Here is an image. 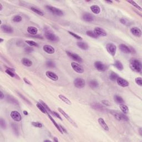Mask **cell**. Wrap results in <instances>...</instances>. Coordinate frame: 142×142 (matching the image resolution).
<instances>
[{"label":"cell","mask_w":142,"mask_h":142,"mask_svg":"<svg viewBox=\"0 0 142 142\" xmlns=\"http://www.w3.org/2000/svg\"><path fill=\"white\" fill-rule=\"evenodd\" d=\"M32 125L33 126L35 127H37V128H41L42 127H43V125L42 123H39V122H32Z\"/></svg>","instance_id":"46"},{"label":"cell","mask_w":142,"mask_h":142,"mask_svg":"<svg viewBox=\"0 0 142 142\" xmlns=\"http://www.w3.org/2000/svg\"><path fill=\"white\" fill-rule=\"evenodd\" d=\"M43 142H52V141H51V140H44Z\"/></svg>","instance_id":"61"},{"label":"cell","mask_w":142,"mask_h":142,"mask_svg":"<svg viewBox=\"0 0 142 142\" xmlns=\"http://www.w3.org/2000/svg\"><path fill=\"white\" fill-rule=\"evenodd\" d=\"M24 51H25V52L27 53V54H29L33 51V48H32L31 47H27L24 49Z\"/></svg>","instance_id":"48"},{"label":"cell","mask_w":142,"mask_h":142,"mask_svg":"<svg viewBox=\"0 0 142 142\" xmlns=\"http://www.w3.org/2000/svg\"><path fill=\"white\" fill-rule=\"evenodd\" d=\"M1 28L3 32L6 33H12L14 32V29L10 26L7 25V24H4L1 25Z\"/></svg>","instance_id":"15"},{"label":"cell","mask_w":142,"mask_h":142,"mask_svg":"<svg viewBox=\"0 0 142 142\" xmlns=\"http://www.w3.org/2000/svg\"><path fill=\"white\" fill-rule=\"evenodd\" d=\"M98 122L99 124V125H100V127H101L104 130H105V131H108V130H109V127L108 125L107 124V123H105L103 118H98Z\"/></svg>","instance_id":"18"},{"label":"cell","mask_w":142,"mask_h":142,"mask_svg":"<svg viewBox=\"0 0 142 142\" xmlns=\"http://www.w3.org/2000/svg\"><path fill=\"white\" fill-rule=\"evenodd\" d=\"M22 20V17L19 15H16L14 16L12 19V21L14 22H19Z\"/></svg>","instance_id":"41"},{"label":"cell","mask_w":142,"mask_h":142,"mask_svg":"<svg viewBox=\"0 0 142 142\" xmlns=\"http://www.w3.org/2000/svg\"><path fill=\"white\" fill-rule=\"evenodd\" d=\"M94 32L97 36H101V37H106L107 36V32L104 29L100 27H95L94 29Z\"/></svg>","instance_id":"12"},{"label":"cell","mask_w":142,"mask_h":142,"mask_svg":"<svg viewBox=\"0 0 142 142\" xmlns=\"http://www.w3.org/2000/svg\"><path fill=\"white\" fill-rule=\"evenodd\" d=\"M36 106L38 108V109L40 110L41 112H42L44 114H48L49 113L48 112H47V110L46 109V108H44L43 105L42 104H41L40 102H38V103L36 104Z\"/></svg>","instance_id":"28"},{"label":"cell","mask_w":142,"mask_h":142,"mask_svg":"<svg viewBox=\"0 0 142 142\" xmlns=\"http://www.w3.org/2000/svg\"><path fill=\"white\" fill-rule=\"evenodd\" d=\"M95 67L96 69L98 71H100V72H104L107 69V66L100 61L95 62Z\"/></svg>","instance_id":"10"},{"label":"cell","mask_w":142,"mask_h":142,"mask_svg":"<svg viewBox=\"0 0 142 142\" xmlns=\"http://www.w3.org/2000/svg\"><path fill=\"white\" fill-rule=\"evenodd\" d=\"M48 114V117H49V118L50 119V120H51V121L52 122V123L53 124H54V126L56 127V128L57 129H58V131L60 132L61 133H62V134H63V131L62 130V129H61V127H60V125H59V124H58V123H57V122H56L55 120H54V119H53V118H52V117L51 116V115L49 114V113H48L47 114Z\"/></svg>","instance_id":"22"},{"label":"cell","mask_w":142,"mask_h":142,"mask_svg":"<svg viewBox=\"0 0 142 142\" xmlns=\"http://www.w3.org/2000/svg\"><path fill=\"white\" fill-rule=\"evenodd\" d=\"M89 85H90V87L91 88L95 89L97 88V87H98L99 83L96 80H90V81L89 82Z\"/></svg>","instance_id":"29"},{"label":"cell","mask_w":142,"mask_h":142,"mask_svg":"<svg viewBox=\"0 0 142 142\" xmlns=\"http://www.w3.org/2000/svg\"><path fill=\"white\" fill-rule=\"evenodd\" d=\"M130 32L133 36L137 37H140L142 36V31L139 28L133 27L130 29Z\"/></svg>","instance_id":"17"},{"label":"cell","mask_w":142,"mask_h":142,"mask_svg":"<svg viewBox=\"0 0 142 142\" xmlns=\"http://www.w3.org/2000/svg\"><path fill=\"white\" fill-rule=\"evenodd\" d=\"M105 2L111 4H112V3H113V1H105Z\"/></svg>","instance_id":"58"},{"label":"cell","mask_w":142,"mask_h":142,"mask_svg":"<svg viewBox=\"0 0 142 142\" xmlns=\"http://www.w3.org/2000/svg\"><path fill=\"white\" fill-rule=\"evenodd\" d=\"M53 140H54V142H58V139H57V138H56V137H54Z\"/></svg>","instance_id":"56"},{"label":"cell","mask_w":142,"mask_h":142,"mask_svg":"<svg viewBox=\"0 0 142 142\" xmlns=\"http://www.w3.org/2000/svg\"><path fill=\"white\" fill-rule=\"evenodd\" d=\"M46 66H47V67L50 68H54L56 67V64L54 63V62L51 61H47V62H46Z\"/></svg>","instance_id":"45"},{"label":"cell","mask_w":142,"mask_h":142,"mask_svg":"<svg viewBox=\"0 0 142 142\" xmlns=\"http://www.w3.org/2000/svg\"><path fill=\"white\" fill-rule=\"evenodd\" d=\"M66 53L68 55V57L71 58V59H72L76 62H80V63H82L83 62V59L81 57H80V56H78V54H75L73 53L69 52V51H66Z\"/></svg>","instance_id":"9"},{"label":"cell","mask_w":142,"mask_h":142,"mask_svg":"<svg viewBox=\"0 0 142 142\" xmlns=\"http://www.w3.org/2000/svg\"><path fill=\"white\" fill-rule=\"evenodd\" d=\"M71 67L72 69L75 71L76 72L78 73H83L84 72V69L82 66H80V64L77 63L76 62H72L71 63Z\"/></svg>","instance_id":"7"},{"label":"cell","mask_w":142,"mask_h":142,"mask_svg":"<svg viewBox=\"0 0 142 142\" xmlns=\"http://www.w3.org/2000/svg\"><path fill=\"white\" fill-rule=\"evenodd\" d=\"M113 116L114 117V118L116 119L117 120H119V121L128 122L129 120L128 117L124 113L114 112V113H113Z\"/></svg>","instance_id":"5"},{"label":"cell","mask_w":142,"mask_h":142,"mask_svg":"<svg viewBox=\"0 0 142 142\" xmlns=\"http://www.w3.org/2000/svg\"><path fill=\"white\" fill-rule=\"evenodd\" d=\"M119 107H120V109L122 111V112H123L124 114H128L129 113L128 107H127L126 105L124 104H123V103L120 104Z\"/></svg>","instance_id":"31"},{"label":"cell","mask_w":142,"mask_h":142,"mask_svg":"<svg viewBox=\"0 0 142 142\" xmlns=\"http://www.w3.org/2000/svg\"><path fill=\"white\" fill-rule=\"evenodd\" d=\"M114 66L119 71H122L124 68L123 64L120 61L118 60L115 61L114 63Z\"/></svg>","instance_id":"32"},{"label":"cell","mask_w":142,"mask_h":142,"mask_svg":"<svg viewBox=\"0 0 142 142\" xmlns=\"http://www.w3.org/2000/svg\"><path fill=\"white\" fill-rule=\"evenodd\" d=\"M24 115H27L28 114V112L27 111H26V110H24Z\"/></svg>","instance_id":"57"},{"label":"cell","mask_w":142,"mask_h":142,"mask_svg":"<svg viewBox=\"0 0 142 142\" xmlns=\"http://www.w3.org/2000/svg\"><path fill=\"white\" fill-rule=\"evenodd\" d=\"M58 97L61 100H62L63 102H64L66 104H67L69 105H72V102H71V100H69V99H68L67 97H66L65 96H64V95H59Z\"/></svg>","instance_id":"27"},{"label":"cell","mask_w":142,"mask_h":142,"mask_svg":"<svg viewBox=\"0 0 142 142\" xmlns=\"http://www.w3.org/2000/svg\"><path fill=\"white\" fill-rule=\"evenodd\" d=\"M31 9L33 11V12H34V13H36V14H38V15H39V16H44V13L42 11L39 10V9H36V8L31 7Z\"/></svg>","instance_id":"36"},{"label":"cell","mask_w":142,"mask_h":142,"mask_svg":"<svg viewBox=\"0 0 142 142\" xmlns=\"http://www.w3.org/2000/svg\"><path fill=\"white\" fill-rule=\"evenodd\" d=\"M46 76L48 78L51 79V80H53V81H57L59 79L58 76L56 73L50 72V71H47L46 72Z\"/></svg>","instance_id":"16"},{"label":"cell","mask_w":142,"mask_h":142,"mask_svg":"<svg viewBox=\"0 0 142 142\" xmlns=\"http://www.w3.org/2000/svg\"><path fill=\"white\" fill-rule=\"evenodd\" d=\"M58 111H59V112H60V113H61V114H62V115H63L64 118H65L66 119H67V120H68V122H69V123H70L71 124H72L73 125H74V126L76 127V128H77V127H77V124H76V123L75 122V121H74V120H73V119H72L71 118V117H69V115H68L66 113V112H64L63 110L62 109V108H58Z\"/></svg>","instance_id":"8"},{"label":"cell","mask_w":142,"mask_h":142,"mask_svg":"<svg viewBox=\"0 0 142 142\" xmlns=\"http://www.w3.org/2000/svg\"><path fill=\"white\" fill-rule=\"evenodd\" d=\"M39 102H40V103H41V104H42L43 105L44 108H46V109L47 110V112H48V113H51V114H53V111H52V110H51V109L49 108V107L48 106V105H47V104H46L45 103H44V102L43 101V100H39Z\"/></svg>","instance_id":"39"},{"label":"cell","mask_w":142,"mask_h":142,"mask_svg":"<svg viewBox=\"0 0 142 142\" xmlns=\"http://www.w3.org/2000/svg\"><path fill=\"white\" fill-rule=\"evenodd\" d=\"M24 82H25V83L27 84V85H32V83H31V82L29 81V80L27 79L26 78H24Z\"/></svg>","instance_id":"52"},{"label":"cell","mask_w":142,"mask_h":142,"mask_svg":"<svg viewBox=\"0 0 142 142\" xmlns=\"http://www.w3.org/2000/svg\"><path fill=\"white\" fill-rule=\"evenodd\" d=\"M27 32L28 33L32 34V35H36L38 32V29L34 27L30 26L27 28Z\"/></svg>","instance_id":"26"},{"label":"cell","mask_w":142,"mask_h":142,"mask_svg":"<svg viewBox=\"0 0 142 142\" xmlns=\"http://www.w3.org/2000/svg\"><path fill=\"white\" fill-rule=\"evenodd\" d=\"M82 19L86 22H92L94 20L93 16L88 13H85L82 16Z\"/></svg>","instance_id":"21"},{"label":"cell","mask_w":142,"mask_h":142,"mask_svg":"<svg viewBox=\"0 0 142 142\" xmlns=\"http://www.w3.org/2000/svg\"><path fill=\"white\" fill-rule=\"evenodd\" d=\"M52 115H53L54 116H55L56 117H57V118L59 119H60L61 120H63V119H62V118H61V115H59V114H58L57 113H56V112H53Z\"/></svg>","instance_id":"51"},{"label":"cell","mask_w":142,"mask_h":142,"mask_svg":"<svg viewBox=\"0 0 142 142\" xmlns=\"http://www.w3.org/2000/svg\"><path fill=\"white\" fill-rule=\"evenodd\" d=\"M77 45L80 48L82 49V50H87L89 48L88 44L84 42H80V41L77 42Z\"/></svg>","instance_id":"23"},{"label":"cell","mask_w":142,"mask_h":142,"mask_svg":"<svg viewBox=\"0 0 142 142\" xmlns=\"http://www.w3.org/2000/svg\"><path fill=\"white\" fill-rule=\"evenodd\" d=\"M5 98V95H4V93H3V92L2 91L0 92V98H1V99H3Z\"/></svg>","instance_id":"55"},{"label":"cell","mask_w":142,"mask_h":142,"mask_svg":"<svg viewBox=\"0 0 142 142\" xmlns=\"http://www.w3.org/2000/svg\"><path fill=\"white\" fill-rule=\"evenodd\" d=\"M21 62L24 64V66H26V67H31L32 65V62L29 59L26 58H24L21 60Z\"/></svg>","instance_id":"30"},{"label":"cell","mask_w":142,"mask_h":142,"mask_svg":"<svg viewBox=\"0 0 142 142\" xmlns=\"http://www.w3.org/2000/svg\"><path fill=\"white\" fill-rule=\"evenodd\" d=\"M17 94H18V95H19V97H20L21 98H22V99H24V101H26V102H27V103H28V104H31V103H30V102H29V100H28V99H27V98H26L25 97H24V95H21V94H20V93H19V92H17Z\"/></svg>","instance_id":"49"},{"label":"cell","mask_w":142,"mask_h":142,"mask_svg":"<svg viewBox=\"0 0 142 142\" xmlns=\"http://www.w3.org/2000/svg\"><path fill=\"white\" fill-rule=\"evenodd\" d=\"M120 22L121 24H124V25H127V22H126V21H125V19H120Z\"/></svg>","instance_id":"53"},{"label":"cell","mask_w":142,"mask_h":142,"mask_svg":"<svg viewBox=\"0 0 142 142\" xmlns=\"http://www.w3.org/2000/svg\"><path fill=\"white\" fill-rule=\"evenodd\" d=\"M5 72L7 74V75H9V76H11V77H15V74H14V72H12V71L10 70V69H7L5 71Z\"/></svg>","instance_id":"47"},{"label":"cell","mask_w":142,"mask_h":142,"mask_svg":"<svg viewBox=\"0 0 142 142\" xmlns=\"http://www.w3.org/2000/svg\"><path fill=\"white\" fill-rule=\"evenodd\" d=\"M127 2L129 3V4H131L132 5H133L134 7H135V8H136V9H139V11H142V10L141 7L139 6L135 2V1H127Z\"/></svg>","instance_id":"38"},{"label":"cell","mask_w":142,"mask_h":142,"mask_svg":"<svg viewBox=\"0 0 142 142\" xmlns=\"http://www.w3.org/2000/svg\"><path fill=\"white\" fill-rule=\"evenodd\" d=\"M117 84L122 87H128L129 85V82L127 80H124L123 78H121V77H119L117 79Z\"/></svg>","instance_id":"14"},{"label":"cell","mask_w":142,"mask_h":142,"mask_svg":"<svg viewBox=\"0 0 142 142\" xmlns=\"http://www.w3.org/2000/svg\"><path fill=\"white\" fill-rule=\"evenodd\" d=\"M118 78H119L118 75V74H117L116 73H115V72H112V73L110 74L109 78L110 80H112V81H115V80H117Z\"/></svg>","instance_id":"34"},{"label":"cell","mask_w":142,"mask_h":142,"mask_svg":"<svg viewBox=\"0 0 142 142\" xmlns=\"http://www.w3.org/2000/svg\"><path fill=\"white\" fill-rule=\"evenodd\" d=\"M10 116L11 118L16 122H20L21 119H22V117H21V114L18 111H16V110H14V111L11 112Z\"/></svg>","instance_id":"11"},{"label":"cell","mask_w":142,"mask_h":142,"mask_svg":"<svg viewBox=\"0 0 142 142\" xmlns=\"http://www.w3.org/2000/svg\"><path fill=\"white\" fill-rule=\"evenodd\" d=\"M0 125H1V127L3 129H5L6 128V124L5 120L4 119L1 118V119H0Z\"/></svg>","instance_id":"43"},{"label":"cell","mask_w":142,"mask_h":142,"mask_svg":"<svg viewBox=\"0 0 142 142\" xmlns=\"http://www.w3.org/2000/svg\"><path fill=\"white\" fill-rule=\"evenodd\" d=\"M101 102H102V103L103 104L105 105V106H107V107L110 106V102L108 101V100H102Z\"/></svg>","instance_id":"50"},{"label":"cell","mask_w":142,"mask_h":142,"mask_svg":"<svg viewBox=\"0 0 142 142\" xmlns=\"http://www.w3.org/2000/svg\"><path fill=\"white\" fill-rule=\"evenodd\" d=\"M0 7H1V9H0V10L2 11V9H3V7H2V5L1 4H0Z\"/></svg>","instance_id":"59"},{"label":"cell","mask_w":142,"mask_h":142,"mask_svg":"<svg viewBox=\"0 0 142 142\" xmlns=\"http://www.w3.org/2000/svg\"><path fill=\"white\" fill-rule=\"evenodd\" d=\"M90 107L94 109L98 110V111H104V108L103 105L98 103H92L90 104Z\"/></svg>","instance_id":"20"},{"label":"cell","mask_w":142,"mask_h":142,"mask_svg":"<svg viewBox=\"0 0 142 142\" xmlns=\"http://www.w3.org/2000/svg\"><path fill=\"white\" fill-rule=\"evenodd\" d=\"M7 101L9 103L12 104L19 105V102L17 101V99H16L14 97L11 96V95H7Z\"/></svg>","instance_id":"25"},{"label":"cell","mask_w":142,"mask_h":142,"mask_svg":"<svg viewBox=\"0 0 142 142\" xmlns=\"http://www.w3.org/2000/svg\"><path fill=\"white\" fill-rule=\"evenodd\" d=\"M74 85L77 88H83L85 85V80L81 78H76L73 82Z\"/></svg>","instance_id":"6"},{"label":"cell","mask_w":142,"mask_h":142,"mask_svg":"<svg viewBox=\"0 0 142 142\" xmlns=\"http://www.w3.org/2000/svg\"><path fill=\"white\" fill-rule=\"evenodd\" d=\"M139 133H140V135H142V129L140 128L139 129Z\"/></svg>","instance_id":"60"},{"label":"cell","mask_w":142,"mask_h":142,"mask_svg":"<svg viewBox=\"0 0 142 142\" xmlns=\"http://www.w3.org/2000/svg\"><path fill=\"white\" fill-rule=\"evenodd\" d=\"M130 67L132 71L137 73H140L142 69V63L138 59H133L130 62Z\"/></svg>","instance_id":"1"},{"label":"cell","mask_w":142,"mask_h":142,"mask_svg":"<svg viewBox=\"0 0 142 142\" xmlns=\"http://www.w3.org/2000/svg\"><path fill=\"white\" fill-rule=\"evenodd\" d=\"M86 34L88 36H89V37L93 38H97L98 37V36H97L96 34H95V32L92 30L87 31L86 32Z\"/></svg>","instance_id":"35"},{"label":"cell","mask_w":142,"mask_h":142,"mask_svg":"<svg viewBox=\"0 0 142 142\" xmlns=\"http://www.w3.org/2000/svg\"><path fill=\"white\" fill-rule=\"evenodd\" d=\"M90 9L92 12L95 14H99L100 12V11H101L99 6L98 5H95L90 6Z\"/></svg>","instance_id":"24"},{"label":"cell","mask_w":142,"mask_h":142,"mask_svg":"<svg viewBox=\"0 0 142 142\" xmlns=\"http://www.w3.org/2000/svg\"><path fill=\"white\" fill-rule=\"evenodd\" d=\"M44 36H45V37L48 40L52 41V42H57V41L59 40V38L56 34L53 33L51 31H49L48 29L47 30V29H45Z\"/></svg>","instance_id":"3"},{"label":"cell","mask_w":142,"mask_h":142,"mask_svg":"<svg viewBox=\"0 0 142 142\" xmlns=\"http://www.w3.org/2000/svg\"><path fill=\"white\" fill-rule=\"evenodd\" d=\"M12 126L13 131L16 135H19V129H18V126L16 123H12Z\"/></svg>","instance_id":"37"},{"label":"cell","mask_w":142,"mask_h":142,"mask_svg":"<svg viewBox=\"0 0 142 142\" xmlns=\"http://www.w3.org/2000/svg\"><path fill=\"white\" fill-rule=\"evenodd\" d=\"M43 49L44 52H46L47 53L49 54H53L55 52V49L52 46L50 45H47V44L44 45L43 47Z\"/></svg>","instance_id":"19"},{"label":"cell","mask_w":142,"mask_h":142,"mask_svg":"<svg viewBox=\"0 0 142 142\" xmlns=\"http://www.w3.org/2000/svg\"><path fill=\"white\" fill-rule=\"evenodd\" d=\"M135 82L136 84H137L139 86H142V77H137L135 79Z\"/></svg>","instance_id":"44"},{"label":"cell","mask_w":142,"mask_h":142,"mask_svg":"<svg viewBox=\"0 0 142 142\" xmlns=\"http://www.w3.org/2000/svg\"><path fill=\"white\" fill-rule=\"evenodd\" d=\"M0 40H1V41H0V43H2L3 41H4V39L1 38V39H0Z\"/></svg>","instance_id":"62"},{"label":"cell","mask_w":142,"mask_h":142,"mask_svg":"<svg viewBox=\"0 0 142 142\" xmlns=\"http://www.w3.org/2000/svg\"><path fill=\"white\" fill-rule=\"evenodd\" d=\"M114 101L116 102L117 104H119L124 103V100L123 98H122V97L119 96V95H114Z\"/></svg>","instance_id":"33"},{"label":"cell","mask_w":142,"mask_h":142,"mask_svg":"<svg viewBox=\"0 0 142 142\" xmlns=\"http://www.w3.org/2000/svg\"><path fill=\"white\" fill-rule=\"evenodd\" d=\"M106 49L110 55L112 56H114L117 52V47L114 43H108L105 46Z\"/></svg>","instance_id":"4"},{"label":"cell","mask_w":142,"mask_h":142,"mask_svg":"<svg viewBox=\"0 0 142 142\" xmlns=\"http://www.w3.org/2000/svg\"><path fill=\"white\" fill-rule=\"evenodd\" d=\"M68 33L70 34L71 36H73V37H75V38H76L77 39H78V40H82L83 38H82V37H80V36L78 35V34L72 32H71V31H68Z\"/></svg>","instance_id":"42"},{"label":"cell","mask_w":142,"mask_h":142,"mask_svg":"<svg viewBox=\"0 0 142 142\" xmlns=\"http://www.w3.org/2000/svg\"><path fill=\"white\" fill-rule=\"evenodd\" d=\"M46 8L47 9L48 11H49V12H51L52 14H54V15L58 16H62L63 15L64 13L63 11L58 8H56L55 7H53V6L47 5L46 6Z\"/></svg>","instance_id":"2"},{"label":"cell","mask_w":142,"mask_h":142,"mask_svg":"<svg viewBox=\"0 0 142 142\" xmlns=\"http://www.w3.org/2000/svg\"><path fill=\"white\" fill-rule=\"evenodd\" d=\"M60 125V127H61V129H62V130L63 131V132H64V133L67 134V130L66 129V128H64V127L63 126H62V125Z\"/></svg>","instance_id":"54"},{"label":"cell","mask_w":142,"mask_h":142,"mask_svg":"<svg viewBox=\"0 0 142 142\" xmlns=\"http://www.w3.org/2000/svg\"><path fill=\"white\" fill-rule=\"evenodd\" d=\"M25 42L26 43H27L29 46H31V47H33V46H34V47H38V44L37 43H36L33 41L29 40V41H26Z\"/></svg>","instance_id":"40"},{"label":"cell","mask_w":142,"mask_h":142,"mask_svg":"<svg viewBox=\"0 0 142 142\" xmlns=\"http://www.w3.org/2000/svg\"><path fill=\"white\" fill-rule=\"evenodd\" d=\"M119 47L120 50L124 53L129 54L133 52L132 48H130V47H129L128 46H126L124 44H120Z\"/></svg>","instance_id":"13"}]
</instances>
